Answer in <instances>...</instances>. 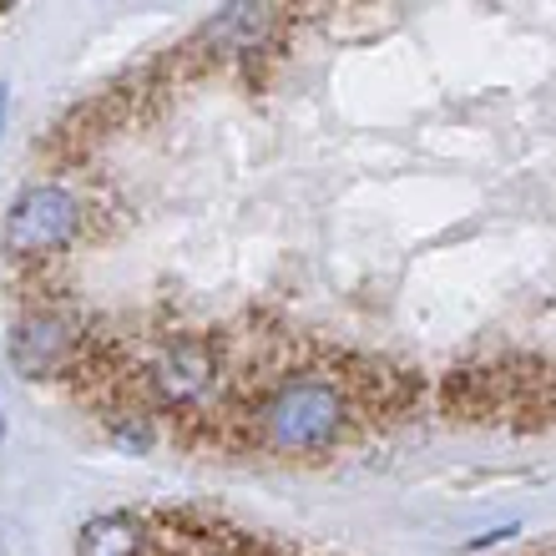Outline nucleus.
I'll list each match as a JSON object with an SVG mask.
<instances>
[{
  "label": "nucleus",
  "mask_w": 556,
  "mask_h": 556,
  "mask_svg": "<svg viewBox=\"0 0 556 556\" xmlns=\"http://www.w3.org/2000/svg\"><path fill=\"white\" fill-rule=\"evenodd\" d=\"M354 420V395L334 369H293L274 380L253 405V445L268 455H324L334 451Z\"/></svg>",
  "instance_id": "1"
},
{
  "label": "nucleus",
  "mask_w": 556,
  "mask_h": 556,
  "mask_svg": "<svg viewBox=\"0 0 556 556\" xmlns=\"http://www.w3.org/2000/svg\"><path fill=\"white\" fill-rule=\"evenodd\" d=\"M223 369L228 365H223L218 339L173 334L147 354V365H142L147 400H152L157 410H173V415H203V410H213L223 395Z\"/></svg>",
  "instance_id": "2"
},
{
  "label": "nucleus",
  "mask_w": 556,
  "mask_h": 556,
  "mask_svg": "<svg viewBox=\"0 0 556 556\" xmlns=\"http://www.w3.org/2000/svg\"><path fill=\"white\" fill-rule=\"evenodd\" d=\"M87 228V203L81 192L46 177V182H26L15 192L11 213L0 223V238H5V253L21 258V264H46L66 253Z\"/></svg>",
  "instance_id": "3"
},
{
  "label": "nucleus",
  "mask_w": 556,
  "mask_h": 556,
  "mask_svg": "<svg viewBox=\"0 0 556 556\" xmlns=\"http://www.w3.org/2000/svg\"><path fill=\"white\" fill-rule=\"evenodd\" d=\"M76 344H81V329H76L72 314L56 304H36L11 329V365L26 380H46V375H61L72 365Z\"/></svg>",
  "instance_id": "4"
},
{
  "label": "nucleus",
  "mask_w": 556,
  "mask_h": 556,
  "mask_svg": "<svg viewBox=\"0 0 556 556\" xmlns=\"http://www.w3.org/2000/svg\"><path fill=\"white\" fill-rule=\"evenodd\" d=\"M152 552V521L137 511L87 516L76 531V556H147Z\"/></svg>",
  "instance_id": "5"
},
{
  "label": "nucleus",
  "mask_w": 556,
  "mask_h": 556,
  "mask_svg": "<svg viewBox=\"0 0 556 556\" xmlns=\"http://www.w3.org/2000/svg\"><path fill=\"white\" fill-rule=\"evenodd\" d=\"M268 26H274V11H258V5H228L207 21V41L228 46V51H253V46L268 41Z\"/></svg>",
  "instance_id": "6"
},
{
  "label": "nucleus",
  "mask_w": 556,
  "mask_h": 556,
  "mask_svg": "<svg viewBox=\"0 0 556 556\" xmlns=\"http://www.w3.org/2000/svg\"><path fill=\"white\" fill-rule=\"evenodd\" d=\"M147 556H249L243 546H218L207 531H162L152 527V552Z\"/></svg>",
  "instance_id": "7"
},
{
  "label": "nucleus",
  "mask_w": 556,
  "mask_h": 556,
  "mask_svg": "<svg viewBox=\"0 0 556 556\" xmlns=\"http://www.w3.org/2000/svg\"><path fill=\"white\" fill-rule=\"evenodd\" d=\"M112 440H117L122 451H132V455H142V451H152V425L142 420V415H127V420H112Z\"/></svg>",
  "instance_id": "8"
},
{
  "label": "nucleus",
  "mask_w": 556,
  "mask_h": 556,
  "mask_svg": "<svg viewBox=\"0 0 556 556\" xmlns=\"http://www.w3.org/2000/svg\"><path fill=\"white\" fill-rule=\"evenodd\" d=\"M5 106H11V87L0 81V132H5Z\"/></svg>",
  "instance_id": "9"
},
{
  "label": "nucleus",
  "mask_w": 556,
  "mask_h": 556,
  "mask_svg": "<svg viewBox=\"0 0 556 556\" xmlns=\"http://www.w3.org/2000/svg\"><path fill=\"white\" fill-rule=\"evenodd\" d=\"M0 435H5V420H0Z\"/></svg>",
  "instance_id": "10"
}]
</instances>
